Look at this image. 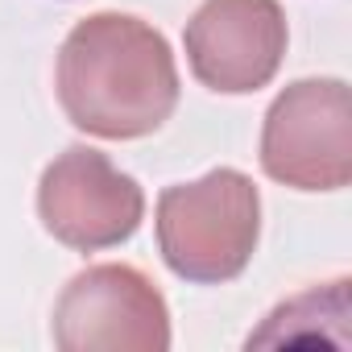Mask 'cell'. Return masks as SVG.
<instances>
[{
  "instance_id": "1",
  "label": "cell",
  "mask_w": 352,
  "mask_h": 352,
  "mask_svg": "<svg viewBox=\"0 0 352 352\" xmlns=\"http://www.w3.org/2000/svg\"><path fill=\"white\" fill-rule=\"evenodd\" d=\"M54 87L67 120L100 141L149 137L179 108L174 50L133 13L83 17L58 50Z\"/></svg>"
},
{
  "instance_id": "2",
  "label": "cell",
  "mask_w": 352,
  "mask_h": 352,
  "mask_svg": "<svg viewBox=\"0 0 352 352\" xmlns=\"http://www.w3.org/2000/svg\"><path fill=\"white\" fill-rule=\"evenodd\" d=\"M157 253L195 286H220L245 274L261 236V195L245 170L220 166L195 183L157 195Z\"/></svg>"
},
{
  "instance_id": "3",
  "label": "cell",
  "mask_w": 352,
  "mask_h": 352,
  "mask_svg": "<svg viewBox=\"0 0 352 352\" xmlns=\"http://www.w3.org/2000/svg\"><path fill=\"white\" fill-rule=\"evenodd\" d=\"M261 170L294 191H340L352 179V96L344 79L282 87L261 124Z\"/></svg>"
},
{
  "instance_id": "4",
  "label": "cell",
  "mask_w": 352,
  "mask_h": 352,
  "mask_svg": "<svg viewBox=\"0 0 352 352\" xmlns=\"http://www.w3.org/2000/svg\"><path fill=\"white\" fill-rule=\"evenodd\" d=\"M63 352H166L170 307L137 265H87L54 302Z\"/></svg>"
},
{
  "instance_id": "5",
  "label": "cell",
  "mask_w": 352,
  "mask_h": 352,
  "mask_svg": "<svg viewBox=\"0 0 352 352\" xmlns=\"http://www.w3.org/2000/svg\"><path fill=\"white\" fill-rule=\"evenodd\" d=\"M42 228L79 253L124 245L145 220V191L91 145L63 149L38 183Z\"/></svg>"
},
{
  "instance_id": "6",
  "label": "cell",
  "mask_w": 352,
  "mask_h": 352,
  "mask_svg": "<svg viewBox=\"0 0 352 352\" xmlns=\"http://www.w3.org/2000/svg\"><path fill=\"white\" fill-rule=\"evenodd\" d=\"M191 75L220 96L261 91L286 58V13L278 0H204L187 21Z\"/></svg>"
}]
</instances>
